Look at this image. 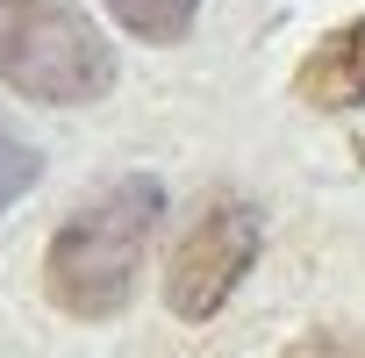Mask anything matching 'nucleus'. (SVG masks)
<instances>
[{"label": "nucleus", "mask_w": 365, "mask_h": 358, "mask_svg": "<svg viewBox=\"0 0 365 358\" xmlns=\"http://www.w3.org/2000/svg\"><path fill=\"white\" fill-rule=\"evenodd\" d=\"M165 223V187L158 179H115L108 194H93L43 251V294L58 315H79V322H108L129 308L136 294V272H143V251Z\"/></svg>", "instance_id": "obj_1"}, {"label": "nucleus", "mask_w": 365, "mask_h": 358, "mask_svg": "<svg viewBox=\"0 0 365 358\" xmlns=\"http://www.w3.org/2000/svg\"><path fill=\"white\" fill-rule=\"evenodd\" d=\"M0 79L36 108H86L115 86V51L79 0H0Z\"/></svg>", "instance_id": "obj_2"}, {"label": "nucleus", "mask_w": 365, "mask_h": 358, "mask_svg": "<svg viewBox=\"0 0 365 358\" xmlns=\"http://www.w3.org/2000/svg\"><path fill=\"white\" fill-rule=\"evenodd\" d=\"M251 265H258V208L215 194L187 223V237L165 265V308L179 322H208V315H222V301L237 294V280Z\"/></svg>", "instance_id": "obj_3"}, {"label": "nucleus", "mask_w": 365, "mask_h": 358, "mask_svg": "<svg viewBox=\"0 0 365 358\" xmlns=\"http://www.w3.org/2000/svg\"><path fill=\"white\" fill-rule=\"evenodd\" d=\"M294 93H301L308 108H329V115H344V108H365V22H351V29H329V36L308 51V65H301Z\"/></svg>", "instance_id": "obj_4"}, {"label": "nucleus", "mask_w": 365, "mask_h": 358, "mask_svg": "<svg viewBox=\"0 0 365 358\" xmlns=\"http://www.w3.org/2000/svg\"><path fill=\"white\" fill-rule=\"evenodd\" d=\"M101 8H108L129 36H143V44H179V36L194 29L201 0H101Z\"/></svg>", "instance_id": "obj_5"}, {"label": "nucleus", "mask_w": 365, "mask_h": 358, "mask_svg": "<svg viewBox=\"0 0 365 358\" xmlns=\"http://www.w3.org/2000/svg\"><path fill=\"white\" fill-rule=\"evenodd\" d=\"M43 179V158H36V143H22V136H8L0 129V208H15L29 187Z\"/></svg>", "instance_id": "obj_6"}, {"label": "nucleus", "mask_w": 365, "mask_h": 358, "mask_svg": "<svg viewBox=\"0 0 365 358\" xmlns=\"http://www.w3.org/2000/svg\"><path fill=\"white\" fill-rule=\"evenodd\" d=\"M279 358H365V337H344V329H315V337L287 344Z\"/></svg>", "instance_id": "obj_7"}]
</instances>
